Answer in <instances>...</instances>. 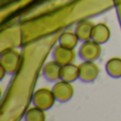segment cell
I'll use <instances>...</instances> for the list:
<instances>
[{
  "mask_svg": "<svg viewBox=\"0 0 121 121\" xmlns=\"http://www.w3.org/2000/svg\"><path fill=\"white\" fill-rule=\"evenodd\" d=\"M21 65V54L15 49H5L1 52L0 66L6 70L9 74H15Z\"/></svg>",
  "mask_w": 121,
  "mask_h": 121,
  "instance_id": "cell-1",
  "label": "cell"
},
{
  "mask_svg": "<svg viewBox=\"0 0 121 121\" xmlns=\"http://www.w3.org/2000/svg\"><path fill=\"white\" fill-rule=\"evenodd\" d=\"M55 101H56V99H55L54 94H53L52 89H49V88L37 89L34 92L33 98H32V102H33L34 106H37L44 111L50 109L54 105Z\"/></svg>",
  "mask_w": 121,
  "mask_h": 121,
  "instance_id": "cell-2",
  "label": "cell"
},
{
  "mask_svg": "<svg viewBox=\"0 0 121 121\" xmlns=\"http://www.w3.org/2000/svg\"><path fill=\"white\" fill-rule=\"evenodd\" d=\"M101 44L92 39L83 42L79 49V56L83 60H97L101 55Z\"/></svg>",
  "mask_w": 121,
  "mask_h": 121,
  "instance_id": "cell-3",
  "label": "cell"
},
{
  "mask_svg": "<svg viewBox=\"0 0 121 121\" xmlns=\"http://www.w3.org/2000/svg\"><path fill=\"white\" fill-rule=\"evenodd\" d=\"M52 91L54 94L56 101L60 103L68 102L69 100H71L73 94H74V89H73L71 82H67L64 80L56 81V83L52 87Z\"/></svg>",
  "mask_w": 121,
  "mask_h": 121,
  "instance_id": "cell-4",
  "label": "cell"
},
{
  "mask_svg": "<svg viewBox=\"0 0 121 121\" xmlns=\"http://www.w3.org/2000/svg\"><path fill=\"white\" fill-rule=\"evenodd\" d=\"M80 80L84 83H91L96 81L99 75V67L92 60H84L79 65Z\"/></svg>",
  "mask_w": 121,
  "mask_h": 121,
  "instance_id": "cell-5",
  "label": "cell"
},
{
  "mask_svg": "<svg viewBox=\"0 0 121 121\" xmlns=\"http://www.w3.org/2000/svg\"><path fill=\"white\" fill-rule=\"evenodd\" d=\"M52 56L55 62H57L60 65L63 66V65L73 63V60H75V52H74V49L66 48V47H63L59 45L53 50Z\"/></svg>",
  "mask_w": 121,
  "mask_h": 121,
  "instance_id": "cell-6",
  "label": "cell"
},
{
  "mask_svg": "<svg viewBox=\"0 0 121 121\" xmlns=\"http://www.w3.org/2000/svg\"><path fill=\"white\" fill-rule=\"evenodd\" d=\"M60 69L62 65H60L54 60H50L43 67V77L50 82H56L60 80Z\"/></svg>",
  "mask_w": 121,
  "mask_h": 121,
  "instance_id": "cell-7",
  "label": "cell"
},
{
  "mask_svg": "<svg viewBox=\"0 0 121 121\" xmlns=\"http://www.w3.org/2000/svg\"><path fill=\"white\" fill-rule=\"evenodd\" d=\"M111 37V29L104 22L96 23L92 28L91 39L99 44H105Z\"/></svg>",
  "mask_w": 121,
  "mask_h": 121,
  "instance_id": "cell-8",
  "label": "cell"
},
{
  "mask_svg": "<svg viewBox=\"0 0 121 121\" xmlns=\"http://www.w3.org/2000/svg\"><path fill=\"white\" fill-rule=\"evenodd\" d=\"M94 22L90 20H81L75 27V33L81 42H86V40L91 39L92 34V28H94Z\"/></svg>",
  "mask_w": 121,
  "mask_h": 121,
  "instance_id": "cell-9",
  "label": "cell"
},
{
  "mask_svg": "<svg viewBox=\"0 0 121 121\" xmlns=\"http://www.w3.org/2000/svg\"><path fill=\"white\" fill-rule=\"evenodd\" d=\"M80 79V70L79 65H74L73 63L67 65H63L60 69V80L67 82H74Z\"/></svg>",
  "mask_w": 121,
  "mask_h": 121,
  "instance_id": "cell-10",
  "label": "cell"
},
{
  "mask_svg": "<svg viewBox=\"0 0 121 121\" xmlns=\"http://www.w3.org/2000/svg\"><path fill=\"white\" fill-rule=\"evenodd\" d=\"M79 40L80 39L75 32L65 31L60 34V36L59 38V45H60L63 47H66V48L74 49L77 47Z\"/></svg>",
  "mask_w": 121,
  "mask_h": 121,
  "instance_id": "cell-11",
  "label": "cell"
},
{
  "mask_svg": "<svg viewBox=\"0 0 121 121\" xmlns=\"http://www.w3.org/2000/svg\"><path fill=\"white\" fill-rule=\"evenodd\" d=\"M106 72L109 77L118 79L121 78V57L115 56L112 57L106 62Z\"/></svg>",
  "mask_w": 121,
  "mask_h": 121,
  "instance_id": "cell-12",
  "label": "cell"
},
{
  "mask_svg": "<svg viewBox=\"0 0 121 121\" xmlns=\"http://www.w3.org/2000/svg\"><path fill=\"white\" fill-rule=\"evenodd\" d=\"M45 119H46L45 111L37 106L29 108L25 115V120L27 121H44Z\"/></svg>",
  "mask_w": 121,
  "mask_h": 121,
  "instance_id": "cell-13",
  "label": "cell"
}]
</instances>
